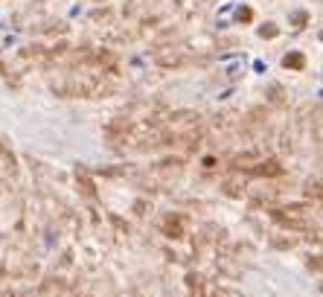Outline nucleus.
<instances>
[{
    "instance_id": "obj_1",
    "label": "nucleus",
    "mask_w": 323,
    "mask_h": 297,
    "mask_svg": "<svg viewBox=\"0 0 323 297\" xmlns=\"http://www.w3.org/2000/svg\"><path fill=\"white\" fill-rule=\"evenodd\" d=\"M283 67H289V70H303V67H306V56H303V53H289V56L283 59Z\"/></svg>"
},
{
    "instance_id": "obj_2",
    "label": "nucleus",
    "mask_w": 323,
    "mask_h": 297,
    "mask_svg": "<svg viewBox=\"0 0 323 297\" xmlns=\"http://www.w3.org/2000/svg\"><path fill=\"white\" fill-rule=\"evenodd\" d=\"M0 172H6V175L15 172V161H12L9 152H3V146H0Z\"/></svg>"
},
{
    "instance_id": "obj_3",
    "label": "nucleus",
    "mask_w": 323,
    "mask_h": 297,
    "mask_svg": "<svg viewBox=\"0 0 323 297\" xmlns=\"http://www.w3.org/2000/svg\"><path fill=\"white\" fill-rule=\"evenodd\" d=\"M291 27H297V30H303L306 24H309V12H303V9H297V12H291Z\"/></svg>"
},
{
    "instance_id": "obj_4",
    "label": "nucleus",
    "mask_w": 323,
    "mask_h": 297,
    "mask_svg": "<svg viewBox=\"0 0 323 297\" xmlns=\"http://www.w3.org/2000/svg\"><path fill=\"white\" fill-rule=\"evenodd\" d=\"M163 231L169 233L172 239H178V236H181V222H178V219H166V222H163Z\"/></svg>"
},
{
    "instance_id": "obj_5",
    "label": "nucleus",
    "mask_w": 323,
    "mask_h": 297,
    "mask_svg": "<svg viewBox=\"0 0 323 297\" xmlns=\"http://www.w3.org/2000/svg\"><path fill=\"white\" fill-rule=\"evenodd\" d=\"M280 30H277V24H262L259 27V38H277Z\"/></svg>"
},
{
    "instance_id": "obj_6",
    "label": "nucleus",
    "mask_w": 323,
    "mask_h": 297,
    "mask_svg": "<svg viewBox=\"0 0 323 297\" xmlns=\"http://www.w3.org/2000/svg\"><path fill=\"white\" fill-rule=\"evenodd\" d=\"M257 172H259V175H280L283 169H280L277 164H262V166L257 169Z\"/></svg>"
},
{
    "instance_id": "obj_7",
    "label": "nucleus",
    "mask_w": 323,
    "mask_h": 297,
    "mask_svg": "<svg viewBox=\"0 0 323 297\" xmlns=\"http://www.w3.org/2000/svg\"><path fill=\"white\" fill-rule=\"evenodd\" d=\"M251 18H254V12H251V9H239V12H236V21H239V24H248Z\"/></svg>"
}]
</instances>
